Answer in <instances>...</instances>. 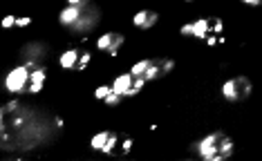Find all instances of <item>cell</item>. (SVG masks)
<instances>
[{
    "mask_svg": "<svg viewBox=\"0 0 262 161\" xmlns=\"http://www.w3.org/2000/svg\"><path fill=\"white\" fill-rule=\"evenodd\" d=\"M195 150L206 161H222V159L231 157V152H233V141L224 132H213V134L204 136V139L195 146Z\"/></svg>",
    "mask_w": 262,
    "mask_h": 161,
    "instance_id": "6da1fadb",
    "label": "cell"
},
{
    "mask_svg": "<svg viewBox=\"0 0 262 161\" xmlns=\"http://www.w3.org/2000/svg\"><path fill=\"white\" fill-rule=\"evenodd\" d=\"M222 94L226 101H244L251 94V81L247 76H237V79H231L222 85Z\"/></svg>",
    "mask_w": 262,
    "mask_h": 161,
    "instance_id": "7a4b0ae2",
    "label": "cell"
},
{
    "mask_svg": "<svg viewBox=\"0 0 262 161\" xmlns=\"http://www.w3.org/2000/svg\"><path fill=\"white\" fill-rule=\"evenodd\" d=\"M29 76H32V70H29L27 65H18V67H14L7 74V79H5V87H7L9 92L18 94L29 85Z\"/></svg>",
    "mask_w": 262,
    "mask_h": 161,
    "instance_id": "3957f363",
    "label": "cell"
},
{
    "mask_svg": "<svg viewBox=\"0 0 262 161\" xmlns=\"http://www.w3.org/2000/svg\"><path fill=\"white\" fill-rule=\"evenodd\" d=\"M172 67H175V63H172L170 58H157V61H150L148 63V70L144 72V79L146 81H157V79H162V76L168 74Z\"/></svg>",
    "mask_w": 262,
    "mask_h": 161,
    "instance_id": "277c9868",
    "label": "cell"
},
{
    "mask_svg": "<svg viewBox=\"0 0 262 161\" xmlns=\"http://www.w3.org/2000/svg\"><path fill=\"white\" fill-rule=\"evenodd\" d=\"M97 22H99V9L90 7V9H83L81 18L70 29H72V32H88V29H92Z\"/></svg>",
    "mask_w": 262,
    "mask_h": 161,
    "instance_id": "5b68a950",
    "label": "cell"
},
{
    "mask_svg": "<svg viewBox=\"0 0 262 161\" xmlns=\"http://www.w3.org/2000/svg\"><path fill=\"white\" fill-rule=\"evenodd\" d=\"M123 43V36L121 34H103L101 38L97 40V47L99 50H103V52H110V54H117V50L121 47Z\"/></svg>",
    "mask_w": 262,
    "mask_h": 161,
    "instance_id": "8992f818",
    "label": "cell"
},
{
    "mask_svg": "<svg viewBox=\"0 0 262 161\" xmlns=\"http://www.w3.org/2000/svg\"><path fill=\"white\" fill-rule=\"evenodd\" d=\"M45 74H47L45 65H38L36 70H32V76H29V85H27V89H29L32 94H36V92H40V89H43V85H45Z\"/></svg>",
    "mask_w": 262,
    "mask_h": 161,
    "instance_id": "52a82bcc",
    "label": "cell"
},
{
    "mask_svg": "<svg viewBox=\"0 0 262 161\" xmlns=\"http://www.w3.org/2000/svg\"><path fill=\"white\" fill-rule=\"evenodd\" d=\"M90 7V5H88ZM83 14V7H72V5H68L63 11H61V16H58V20H61V25H68V27H72L76 20L81 18Z\"/></svg>",
    "mask_w": 262,
    "mask_h": 161,
    "instance_id": "ba28073f",
    "label": "cell"
},
{
    "mask_svg": "<svg viewBox=\"0 0 262 161\" xmlns=\"http://www.w3.org/2000/svg\"><path fill=\"white\" fill-rule=\"evenodd\" d=\"M157 14L155 11H139L135 18H133V22H135V27H139V29H150L155 22H157Z\"/></svg>",
    "mask_w": 262,
    "mask_h": 161,
    "instance_id": "9c48e42d",
    "label": "cell"
},
{
    "mask_svg": "<svg viewBox=\"0 0 262 161\" xmlns=\"http://www.w3.org/2000/svg\"><path fill=\"white\" fill-rule=\"evenodd\" d=\"M222 20L220 18H208V34H206V40L208 45H217L220 40V34H222Z\"/></svg>",
    "mask_w": 262,
    "mask_h": 161,
    "instance_id": "30bf717a",
    "label": "cell"
},
{
    "mask_svg": "<svg viewBox=\"0 0 262 161\" xmlns=\"http://www.w3.org/2000/svg\"><path fill=\"white\" fill-rule=\"evenodd\" d=\"M130 85H133V74L128 72V74L119 76V79H117L115 83H112L110 87H112V92H115V94H119V97H123V94H126L128 89H130Z\"/></svg>",
    "mask_w": 262,
    "mask_h": 161,
    "instance_id": "8fae6325",
    "label": "cell"
},
{
    "mask_svg": "<svg viewBox=\"0 0 262 161\" xmlns=\"http://www.w3.org/2000/svg\"><path fill=\"white\" fill-rule=\"evenodd\" d=\"M47 52L45 43H29L25 50H23V56H27L29 61H40V56Z\"/></svg>",
    "mask_w": 262,
    "mask_h": 161,
    "instance_id": "7c38bea8",
    "label": "cell"
},
{
    "mask_svg": "<svg viewBox=\"0 0 262 161\" xmlns=\"http://www.w3.org/2000/svg\"><path fill=\"white\" fill-rule=\"evenodd\" d=\"M79 50L76 47H72V50H68L61 56V67H65V70H72V67H76V63H79Z\"/></svg>",
    "mask_w": 262,
    "mask_h": 161,
    "instance_id": "4fadbf2b",
    "label": "cell"
},
{
    "mask_svg": "<svg viewBox=\"0 0 262 161\" xmlns=\"http://www.w3.org/2000/svg\"><path fill=\"white\" fill-rule=\"evenodd\" d=\"M208 34V18H202V20L193 22V36H198V38H206Z\"/></svg>",
    "mask_w": 262,
    "mask_h": 161,
    "instance_id": "5bb4252c",
    "label": "cell"
},
{
    "mask_svg": "<svg viewBox=\"0 0 262 161\" xmlns=\"http://www.w3.org/2000/svg\"><path fill=\"white\" fill-rule=\"evenodd\" d=\"M110 134H112V132H99V134H94V139L90 141V146L94 148V150H103V146L108 143Z\"/></svg>",
    "mask_w": 262,
    "mask_h": 161,
    "instance_id": "9a60e30c",
    "label": "cell"
},
{
    "mask_svg": "<svg viewBox=\"0 0 262 161\" xmlns=\"http://www.w3.org/2000/svg\"><path fill=\"white\" fill-rule=\"evenodd\" d=\"M148 63H150V61H139L135 65L133 72H130V74H133V79H137V76H144V72L148 70Z\"/></svg>",
    "mask_w": 262,
    "mask_h": 161,
    "instance_id": "2e32d148",
    "label": "cell"
},
{
    "mask_svg": "<svg viewBox=\"0 0 262 161\" xmlns=\"http://www.w3.org/2000/svg\"><path fill=\"white\" fill-rule=\"evenodd\" d=\"M117 141H119V134L112 132L110 139H108V143L103 146V150H101V152H103V154H112V150H115V146H117Z\"/></svg>",
    "mask_w": 262,
    "mask_h": 161,
    "instance_id": "e0dca14e",
    "label": "cell"
},
{
    "mask_svg": "<svg viewBox=\"0 0 262 161\" xmlns=\"http://www.w3.org/2000/svg\"><path fill=\"white\" fill-rule=\"evenodd\" d=\"M88 63H90V52H83L81 58H79V63H76V70H85Z\"/></svg>",
    "mask_w": 262,
    "mask_h": 161,
    "instance_id": "ac0fdd59",
    "label": "cell"
},
{
    "mask_svg": "<svg viewBox=\"0 0 262 161\" xmlns=\"http://www.w3.org/2000/svg\"><path fill=\"white\" fill-rule=\"evenodd\" d=\"M110 92H112V87H110V85H105V87H99L97 92H94V97H97V99H105Z\"/></svg>",
    "mask_w": 262,
    "mask_h": 161,
    "instance_id": "d6986e66",
    "label": "cell"
},
{
    "mask_svg": "<svg viewBox=\"0 0 262 161\" xmlns=\"http://www.w3.org/2000/svg\"><path fill=\"white\" fill-rule=\"evenodd\" d=\"M103 101H105V103H108V105H117L119 101H121V97H119V94H115V92H110V94H108V97H105Z\"/></svg>",
    "mask_w": 262,
    "mask_h": 161,
    "instance_id": "ffe728a7",
    "label": "cell"
},
{
    "mask_svg": "<svg viewBox=\"0 0 262 161\" xmlns=\"http://www.w3.org/2000/svg\"><path fill=\"white\" fill-rule=\"evenodd\" d=\"M14 25H16V18H14V16H7V18L3 20V27H5V29H9V27H14Z\"/></svg>",
    "mask_w": 262,
    "mask_h": 161,
    "instance_id": "44dd1931",
    "label": "cell"
},
{
    "mask_svg": "<svg viewBox=\"0 0 262 161\" xmlns=\"http://www.w3.org/2000/svg\"><path fill=\"white\" fill-rule=\"evenodd\" d=\"M182 34H184V36L193 34V25H184V27H182Z\"/></svg>",
    "mask_w": 262,
    "mask_h": 161,
    "instance_id": "7402d4cb",
    "label": "cell"
},
{
    "mask_svg": "<svg viewBox=\"0 0 262 161\" xmlns=\"http://www.w3.org/2000/svg\"><path fill=\"white\" fill-rule=\"evenodd\" d=\"M29 18H16V25H27Z\"/></svg>",
    "mask_w": 262,
    "mask_h": 161,
    "instance_id": "603a6c76",
    "label": "cell"
}]
</instances>
